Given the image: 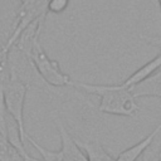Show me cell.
<instances>
[{"label": "cell", "mask_w": 161, "mask_h": 161, "mask_svg": "<svg viewBox=\"0 0 161 161\" xmlns=\"http://www.w3.org/2000/svg\"><path fill=\"white\" fill-rule=\"evenodd\" d=\"M0 161H25L23 155L0 133Z\"/></svg>", "instance_id": "9"}, {"label": "cell", "mask_w": 161, "mask_h": 161, "mask_svg": "<svg viewBox=\"0 0 161 161\" xmlns=\"http://www.w3.org/2000/svg\"><path fill=\"white\" fill-rule=\"evenodd\" d=\"M160 68H161V53L158 55H156L155 58H152L151 60H148L147 63H145L143 65H141L137 70H135L130 77L123 79L119 84L126 87V88H131V87L138 84L140 82L145 80L150 75H152Z\"/></svg>", "instance_id": "7"}, {"label": "cell", "mask_w": 161, "mask_h": 161, "mask_svg": "<svg viewBox=\"0 0 161 161\" xmlns=\"http://www.w3.org/2000/svg\"><path fill=\"white\" fill-rule=\"evenodd\" d=\"M68 4H69V0H48L47 9L50 13L59 14V13H63L68 8Z\"/></svg>", "instance_id": "10"}, {"label": "cell", "mask_w": 161, "mask_h": 161, "mask_svg": "<svg viewBox=\"0 0 161 161\" xmlns=\"http://www.w3.org/2000/svg\"><path fill=\"white\" fill-rule=\"evenodd\" d=\"M26 55L29 57L30 62L33 63L34 68L36 69L40 78L50 87H65V86H73V82L68 74H65L57 60H53L49 58V55L43 49L39 36H36L31 45L29 47Z\"/></svg>", "instance_id": "2"}, {"label": "cell", "mask_w": 161, "mask_h": 161, "mask_svg": "<svg viewBox=\"0 0 161 161\" xmlns=\"http://www.w3.org/2000/svg\"><path fill=\"white\" fill-rule=\"evenodd\" d=\"M77 142L84 151L88 161H116V158L107 152V150L98 140L77 141Z\"/></svg>", "instance_id": "8"}, {"label": "cell", "mask_w": 161, "mask_h": 161, "mask_svg": "<svg viewBox=\"0 0 161 161\" xmlns=\"http://www.w3.org/2000/svg\"><path fill=\"white\" fill-rule=\"evenodd\" d=\"M136 98L140 97H157L161 98V68L152 75L130 88Z\"/></svg>", "instance_id": "5"}, {"label": "cell", "mask_w": 161, "mask_h": 161, "mask_svg": "<svg viewBox=\"0 0 161 161\" xmlns=\"http://www.w3.org/2000/svg\"><path fill=\"white\" fill-rule=\"evenodd\" d=\"M28 86L21 82L13 73L3 84V99L8 113L15 119L19 126L20 135L24 141H26V131L24 125V104L28 92Z\"/></svg>", "instance_id": "3"}, {"label": "cell", "mask_w": 161, "mask_h": 161, "mask_svg": "<svg viewBox=\"0 0 161 161\" xmlns=\"http://www.w3.org/2000/svg\"><path fill=\"white\" fill-rule=\"evenodd\" d=\"M54 123L60 136V150L58 151V161H88L84 151L73 138V136L67 131L58 114L54 116Z\"/></svg>", "instance_id": "4"}, {"label": "cell", "mask_w": 161, "mask_h": 161, "mask_svg": "<svg viewBox=\"0 0 161 161\" xmlns=\"http://www.w3.org/2000/svg\"><path fill=\"white\" fill-rule=\"evenodd\" d=\"M73 87L79 88L87 93L99 97L98 111L112 116L133 117L138 113L140 106L137 98L130 88L117 84H92L83 82H73Z\"/></svg>", "instance_id": "1"}, {"label": "cell", "mask_w": 161, "mask_h": 161, "mask_svg": "<svg viewBox=\"0 0 161 161\" xmlns=\"http://www.w3.org/2000/svg\"><path fill=\"white\" fill-rule=\"evenodd\" d=\"M161 131V122L152 130L151 133H148L145 138H142L140 142L135 143L133 146L123 150L117 157H116V161H137L140 158V156L148 148V146L152 143L153 138L158 135V132Z\"/></svg>", "instance_id": "6"}, {"label": "cell", "mask_w": 161, "mask_h": 161, "mask_svg": "<svg viewBox=\"0 0 161 161\" xmlns=\"http://www.w3.org/2000/svg\"><path fill=\"white\" fill-rule=\"evenodd\" d=\"M158 1V5H160V9H161V0H157Z\"/></svg>", "instance_id": "11"}]
</instances>
